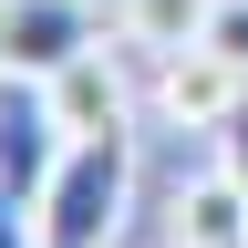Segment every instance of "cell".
Returning a JSON list of instances; mask_svg holds the SVG:
<instances>
[{
  "label": "cell",
  "mask_w": 248,
  "mask_h": 248,
  "mask_svg": "<svg viewBox=\"0 0 248 248\" xmlns=\"http://www.w3.org/2000/svg\"><path fill=\"white\" fill-rule=\"evenodd\" d=\"M52 93V114H62V135H124L135 124V93H124V62L93 42V52H73L62 73L42 83Z\"/></svg>",
  "instance_id": "5b68a950"
},
{
  "label": "cell",
  "mask_w": 248,
  "mask_h": 248,
  "mask_svg": "<svg viewBox=\"0 0 248 248\" xmlns=\"http://www.w3.org/2000/svg\"><path fill=\"white\" fill-rule=\"evenodd\" d=\"M62 155H73V135H62L52 93L31 83V73H0V197L42 207V186H52Z\"/></svg>",
  "instance_id": "7a4b0ae2"
},
{
  "label": "cell",
  "mask_w": 248,
  "mask_h": 248,
  "mask_svg": "<svg viewBox=\"0 0 248 248\" xmlns=\"http://www.w3.org/2000/svg\"><path fill=\"white\" fill-rule=\"evenodd\" d=\"M124 197H135V124L124 135H73V155L42 186V248H114Z\"/></svg>",
  "instance_id": "6da1fadb"
},
{
  "label": "cell",
  "mask_w": 248,
  "mask_h": 248,
  "mask_svg": "<svg viewBox=\"0 0 248 248\" xmlns=\"http://www.w3.org/2000/svg\"><path fill=\"white\" fill-rule=\"evenodd\" d=\"M207 42H217V52H228L238 73H248V0H217V21H207Z\"/></svg>",
  "instance_id": "ba28073f"
},
{
  "label": "cell",
  "mask_w": 248,
  "mask_h": 248,
  "mask_svg": "<svg viewBox=\"0 0 248 248\" xmlns=\"http://www.w3.org/2000/svg\"><path fill=\"white\" fill-rule=\"evenodd\" d=\"M166 228H176V248H248V186H238V166L186 176L176 207H166Z\"/></svg>",
  "instance_id": "8992f818"
},
{
  "label": "cell",
  "mask_w": 248,
  "mask_h": 248,
  "mask_svg": "<svg viewBox=\"0 0 248 248\" xmlns=\"http://www.w3.org/2000/svg\"><path fill=\"white\" fill-rule=\"evenodd\" d=\"M217 145H228V166H238V186H248V114H238V124H228Z\"/></svg>",
  "instance_id": "30bf717a"
},
{
  "label": "cell",
  "mask_w": 248,
  "mask_h": 248,
  "mask_svg": "<svg viewBox=\"0 0 248 248\" xmlns=\"http://www.w3.org/2000/svg\"><path fill=\"white\" fill-rule=\"evenodd\" d=\"M104 42V21H93V0H0V73H31L52 83L73 52Z\"/></svg>",
  "instance_id": "277c9868"
},
{
  "label": "cell",
  "mask_w": 248,
  "mask_h": 248,
  "mask_svg": "<svg viewBox=\"0 0 248 248\" xmlns=\"http://www.w3.org/2000/svg\"><path fill=\"white\" fill-rule=\"evenodd\" d=\"M0 248H42V207H21V197H0Z\"/></svg>",
  "instance_id": "9c48e42d"
},
{
  "label": "cell",
  "mask_w": 248,
  "mask_h": 248,
  "mask_svg": "<svg viewBox=\"0 0 248 248\" xmlns=\"http://www.w3.org/2000/svg\"><path fill=\"white\" fill-rule=\"evenodd\" d=\"M155 104H166V124H186V135H228L248 114V73L217 42H186V52L155 62Z\"/></svg>",
  "instance_id": "3957f363"
},
{
  "label": "cell",
  "mask_w": 248,
  "mask_h": 248,
  "mask_svg": "<svg viewBox=\"0 0 248 248\" xmlns=\"http://www.w3.org/2000/svg\"><path fill=\"white\" fill-rule=\"evenodd\" d=\"M207 21H217V0H114V42L124 52H145V62H166L186 42H207Z\"/></svg>",
  "instance_id": "52a82bcc"
}]
</instances>
